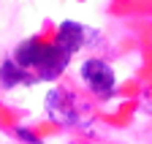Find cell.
Segmentation results:
<instances>
[{"mask_svg":"<svg viewBox=\"0 0 152 144\" xmlns=\"http://www.w3.org/2000/svg\"><path fill=\"white\" fill-rule=\"evenodd\" d=\"M79 74H82V82H84L98 98H103V101H106L109 95H114V90H117V76H114L111 65L103 63V60H98V57L84 60Z\"/></svg>","mask_w":152,"mask_h":144,"instance_id":"obj_1","label":"cell"},{"mask_svg":"<svg viewBox=\"0 0 152 144\" xmlns=\"http://www.w3.org/2000/svg\"><path fill=\"white\" fill-rule=\"evenodd\" d=\"M68 63H71V55H65V52L60 46H54V44H44L41 57H38L33 71L38 74V79L54 82V79H60V74L68 68Z\"/></svg>","mask_w":152,"mask_h":144,"instance_id":"obj_2","label":"cell"},{"mask_svg":"<svg viewBox=\"0 0 152 144\" xmlns=\"http://www.w3.org/2000/svg\"><path fill=\"white\" fill-rule=\"evenodd\" d=\"M54 46H60L65 55H73L84 46V27L79 22H63L57 27V35H54Z\"/></svg>","mask_w":152,"mask_h":144,"instance_id":"obj_3","label":"cell"},{"mask_svg":"<svg viewBox=\"0 0 152 144\" xmlns=\"http://www.w3.org/2000/svg\"><path fill=\"white\" fill-rule=\"evenodd\" d=\"M41 49H44V41H38V38H27V41H22V44H16L11 60H14L16 65H22L25 71H33L35 63H38V57H41Z\"/></svg>","mask_w":152,"mask_h":144,"instance_id":"obj_4","label":"cell"},{"mask_svg":"<svg viewBox=\"0 0 152 144\" xmlns=\"http://www.w3.org/2000/svg\"><path fill=\"white\" fill-rule=\"evenodd\" d=\"M25 79H27V71H25L22 65H16L11 57L0 63V87L11 90V87H16V84H22Z\"/></svg>","mask_w":152,"mask_h":144,"instance_id":"obj_5","label":"cell"},{"mask_svg":"<svg viewBox=\"0 0 152 144\" xmlns=\"http://www.w3.org/2000/svg\"><path fill=\"white\" fill-rule=\"evenodd\" d=\"M16 133H19V136H22V139H25V141H30V144H38V139H35V136H33V133H30V131H22V128H19V131H16Z\"/></svg>","mask_w":152,"mask_h":144,"instance_id":"obj_6","label":"cell"}]
</instances>
